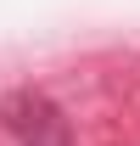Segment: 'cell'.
Returning a JSON list of instances; mask_svg holds the SVG:
<instances>
[{"mask_svg": "<svg viewBox=\"0 0 140 146\" xmlns=\"http://www.w3.org/2000/svg\"><path fill=\"white\" fill-rule=\"evenodd\" d=\"M0 124L17 146H73V129L62 118V107L39 90H11L0 101Z\"/></svg>", "mask_w": 140, "mask_h": 146, "instance_id": "1", "label": "cell"}]
</instances>
